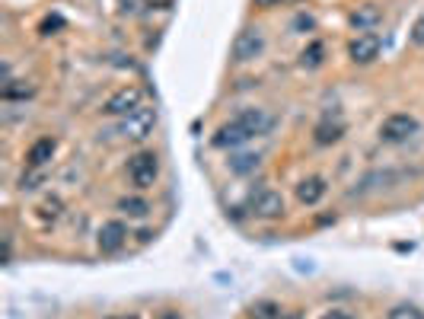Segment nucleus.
Returning a JSON list of instances; mask_svg holds the SVG:
<instances>
[{
    "label": "nucleus",
    "instance_id": "obj_4",
    "mask_svg": "<svg viewBox=\"0 0 424 319\" xmlns=\"http://www.w3.org/2000/svg\"><path fill=\"white\" fill-rule=\"evenodd\" d=\"M418 128L421 125H418L415 115L396 112V115H390L380 125V141H386V144H405V141H411L418 134Z\"/></svg>",
    "mask_w": 424,
    "mask_h": 319
},
{
    "label": "nucleus",
    "instance_id": "obj_21",
    "mask_svg": "<svg viewBox=\"0 0 424 319\" xmlns=\"http://www.w3.org/2000/svg\"><path fill=\"white\" fill-rule=\"evenodd\" d=\"M61 26H64L61 16H48V20L42 22V35H51V29H61Z\"/></svg>",
    "mask_w": 424,
    "mask_h": 319
},
{
    "label": "nucleus",
    "instance_id": "obj_1",
    "mask_svg": "<svg viewBox=\"0 0 424 319\" xmlns=\"http://www.w3.org/2000/svg\"><path fill=\"white\" fill-rule=\"evenodd\" d=\"M272 125H274V115H268L265 109H243L237 118H230V122H223V125L217 128L211 144L220 147V150H237V147L249 144L252 138L268 134Z\"/></svg>",
    "mask_w": 424,
    "mask_h": 319
},
{
    "label": "nucleus",
    "instance_id": "obj_13",
    "mask_svg": "<svg viewBox=\"0 0 424 319\" xmlns=\"http://www.w3.org/2000/svg\"><path fill=\"white\" fill-rule=\"evenodd\" d=\"M258 167H262L258 153H237V157H230V173H237V176H249Z\"/></svg>",
    "mask_w": 424,
    "mask_h": 319
},
{
    "label": "nucleus",
    "instance_id": "obj_12",
    "mask_svg": "<svg viewBox=\"0 0 424 319\" xmlns=\"http://www.w3.org/2000/svg\"><path fill=\"white\" fill-rule=\"evenodd\" d=\"M348 20H351V26H355V29H364V32H367V29H373L376 22L383 20V10L373 7V4H364V7H357L355 13L348 16Z\"/></svg>",
    "mask_w": 424,
    "mask_h": 319
},
{
    "label": "nucleus",
    "instance_id": "obj_6",
    "mask_svg": "<svg viewBox=\"0 0 424 319\" xmlns=\"http://www.w3.org/2000/svg\"><path fill=\"white\" fill-rule=\"evenodd\" d=\"M249 211L262 221H278V217H284V195L274 192V188H262V192L252 195Z\"/></svg>",
    "mask_w": 424,
    "mask_h": 319
},
{
    "label": "nucleus",
    "instance_id": "obj_10",
    "mask_svg": "<svg viewBox=\"0 0 424 319\" xmlns=\"http://www.w3.org/2000/svg\"><path fill=\"white\" fill-rule=\"evenodd\" d=\"M326 192H329V185H326V179H322V176H306V179L297 185V198L303 204H319Z\"/></svg>",
    "mask_w": 424,
    "mask_h": 319
},
{
    "label": "nucleus",
    "instance_id": "obj_26",
    "mask_svg": "<svg viewBox=\"0 0 424 319\" xmlns=\"http://www.w3.org/2000/svg\"><path fill=\"white\" fill-rule=\"evenodd\" d=\"M121 319H140V316H138V313H128V316H121Z\"/></svg>",
    "mask_w": 424,
    "mask_h": 319
},
{
    "label": "nucleus",
    "instance_id": "obj_23",
    "mask_svg": "<svg viewBox=\"0 0 424 319\" xmlns=\"http://www.w3.org/2000/svg\"><path fill=\"white\" fill-rule=\"evenodd\" d=\"M322 319H355L351 313H345V310H332V313H326Z\"/></svg>",
    "mask_w": 424,
    "mask_h": 319
},
{
    "label": "nucleus",
    "instance_id": "obj_3",
    "mask_svg": "<svg viewBox=\"0 0 424 319\" xmlns=\"http://www.w3.org/2000/svg\"><path fill=\"white\" fill-rule=\"evenodd\" d=\"M157 176H160V160H157V153L140 150L128 160V179L138 188H150L157 182Z\"/></svg>",
    "mask_w": 424,
    "mask_h": 319
},
{
    "label": "nucleus",
    "instance_id": "obj_20",
    "mask_svg": "<svg viewBox=\"0 0 424 319\" xmlns=\"http://www.w3.org/2000/svg\"><path fill=\"white\" fill-rule=\"evenodd\" d=\"M411 42H415V45H424V16H418L415 29H411Z\"/></svg>",
    "mask_w": 424,
    "mask_h": 319
},
{
    "label": "nucleus",
    "instance_id": "obj_8",
    "mask_svg": "<svg viewBox=\"0 0 424 319\" xmlns=\"http://www.w3.org/2000/svg\"><path fill=\"white\" fill-rule=\"evenodd\" d=\"M125 240H128V227L121 221L102 223V227H99V233H96V246H99V252H102V256L119 252L121 246H125Z\"/></svg>",
    "mask_w": 424,
    "mask_h": 319
},
{
    "label": "nucleus",
    "instance_id": "obj_16",
    "mask_svg": "<svg viewBox=\"0 0 424 319\" xmlns=\"http://www.w3.org/2000/svg\"><path fill=\"white\" fill-rule=\"evenodd\" d=\"M281 316V306L272 304V300H256L249 306V319H278Z\"/></svg>",
    "mask_w": 424,
    "mask_h": 319
},
{
    "label": "nucleus",
    "instance_id": "obj_17",
    "mask_svg": "<svg viewBox=\"0 0 424 319\" xmlns=\"http://www.w3.org/2000/svg\"><path fill=\"white\" fill-rule=\"evenodd\" d=\"M32 93H35L32 84H26V80H10L0 96H4V99H26V96H32Z\"/></svg>",
    "mask_w": 424,
    "mask_h": 319
},
{
    "label": "nucleus",
    "instance_id": "obj_11",
    "mask_svg": "<svg viewBox=\"0 0 424 319\" xmlns=\"http://www.w3.org/2000/svg\"><path fill=\"white\" fill-rule=\"evenodd\" d=\"M55 150H58V141H55V138L35 141V144L29 147V153H26V163H29L32 169H42L45 163H48V160L55 157Z\"/></svg>",
    "mask_w": 424,
    "mask_h": 319
},
{
    "label": "nucleus",
    "instance_id": "obj_2",
    "mask_svg": "<svg viewBox=\"0 0 424 319\" xmlns=\"http://www.w3.org/2000/svg\"><path fill=\"white\" fill-rule=\"evenodd\" d=\"M153 125H157V109L138 105L134 112H128V115L121 118L119 131H121V138H128V141H144V138H150Z\"/></svg>",
    "mask_w": 424,
    "mask_h": 319
},
{
    "label": "nucleus",
    "instance_id": "obj_15",
    "mask_svg": "<svg viewBox=\"0 0 424 319\" xmlns=\"http://www.w3.org/2000/svg\"><path fill=\"white\" fill-rule=\"evenodd\" d=\"M322 61H326V45L322 42H310L303 48V55H300V64H303V67H319Z\"/></svg>",
    "mask_w": 424,
    "mask_h": 319
},
{
    "label": "nucleus",
    "instance_id": "obj_24",
    "mask_svg": "<svg viewBox=\"0 0 424 319\" xmlns=\"http://www.w3.org/2000/svg\"><path fill=\"white\" fill-rule=\"evenodd\" d=\"M157 319H182V313H175V310H163V313H157Z\"/></svg>",
    "mask_w": 424,
    "mask_h": 319
},
{
    "label": "nucleus",
    "instance_id": "obj_18",
    "mask_svg": "<svg viewBox=\"0 0 424 319\" xmlns=\"http://www.w3.org/2000/svg\"><path fill=\"white\" fill-rule=\"evenodd\" d=\"M119 211H125L128 217H147V214H150V204H147L144 198H121Z\"/></svg>",
    "mask_w": 424,
    "mask_h": 319
},
{
    "label": "nucleus",
    "instance_id": "obj_5",
    "mask_svg": "<svg viewBox=\"0 0 424 319\" xmlns=\"http://www.w3.org/2000/svg\"><path fill=\"white\" fill-rule=\"evenodd\" d=\"M262 51H265V35H262V29H256V26L243 29V32L233 39V61L237 64L256 61Z\"/></svg>",
    "mask_w": 424,
    "mask_h": 319
},
{
    "label": "nucleus",
    "instance_id": "obj_22",
    "mask_svg": "<svg viewBox=\"0 0 424 319\" xmlns=\"http://www.w3.org/2000/svg\"><path fill=\"white\" fill-rule=\"evenodd\" d=\"M42 211H45V217H58V214H61V202H58V198H51V202L42 204Z\"/></svg>",
    "mask_w": 424,
    "mask_h": 319
},
{
    "label": "nucleus",
    "instance_id": "obj_19",
    "mask_svg": "<svg viewBox=\"0 0 424 319\" xmlns=\"http://www.w3.org/2000/svg\"><path fill=\"white\" fill-rule=\"evenodd\" d=\"M386 319H424V313L418 310V306H411V304H399V306H392Z\"/></svg>",
    "mask_w": 424,
    "mask_h": 319
},
{
    "label": "nucleus",
    "instance_id": "obj_7",
    "mask_svg": "<svg viewBox=\"0 0 424 319\" xmlns=\"http://www.w3.org/2000/svg\"><path fill=\"white\" fill-rule=\"evenodd\" d=\"M380 48H383V39L376 32H361L357 39H351L348 45V58L355 64H373L380 58Z\"/></svg>",
    "mask_w": 424,
    "mask_h": 319
},
{
    "label": "nucleus",
    "instance_id": "obj_9",
    "mask_svg": "<svg viewBox=\"0 0 424 319\" xmlns=\"http://www.w3.org/2000/svg\"><path fill=\"white\" fill-rule=\"evenodd\" d=\"M138 105H140L138 86H121V90H115L109 99H105V112H109V115H121V118H125L128 112H134Z\"/></svg>",
    "mask_w": 424,
    "mask_h": 319
},
{
    "label": "nucleus",
    "instance_id": "obj_14",
    "mask_svg": "<svg viewBox=\"0 0 424 319\" xmlns=\"http://www.w3.org/2000/svg\"><path fill=\"white\" fill-rule=\"evenodd\" d=\"M341 134H345L341 122H322V125H316V144H335V141H341Z\"/></svg>",
    "mask_w": 424,
    "mask_h": 319
},
{
    "label": "nucleus",
    "instance_id": "obj_25",
    "mask_svg": "<svg viewBox=\"0 0 424 319\" xmlns=\"http://www.w3.org/2000/svg\"><path fill=\"white\" fill-rule=\"evenodd\" d=\"M258 7H278V4H284V0H256Z\"/></svg>",
    "mask_w": 424,
    "mask_h": 319
},
{
    "label": "nucleus",
    "instance_id": "obj_27",
    "mask_svg": "<svg viewBox=\"0 0 424 319\" xmlns=\"http://www.w3.org/2000/svg\"><path fill=\"white\" fill-rule=\"evenodd\" d=\"M109 319H121V316H109Z\"/></svg>",
    "mask_w": 424,
    "mask_h": 319
}]
</instances>
